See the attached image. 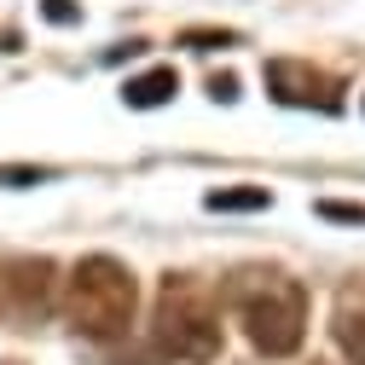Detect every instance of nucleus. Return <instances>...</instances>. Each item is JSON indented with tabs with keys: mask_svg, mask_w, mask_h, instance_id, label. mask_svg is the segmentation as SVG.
Returning a JSON list of instances; mask_svg holds the SVG:
<instances>
[{
	"mask_svg": "<svg viewBox=\"0 0 365 365\" xmlns=\"http://www.w3.org/2000/svg\"><path fill=\"white\" fill-rule=\"evenodd\" d=\"M133 307H140V279L133 267L116 255H81L64 279V319L70 331L87 342H116L133 325Z\"/></svg>",
	"mask_w": 365,
	"mask_h": 365,
	"instance_id": "f03ea898",
	"label": "nucleus"
},
{
	"mask_svg": "<svg viewBox=\"0 0 365 365\" xmlns=\"http://www.w3.org/2000/svg\"><path fill=\"white\" fill-rule=\"evenodd\" d=\"M226 302H232L244 336L255 342V354L284 359L302 348L307 336V290L290 279L284 267H238L226 279Z\"/></svg>",
	"mask_w": 365,
	"mask_h": 365,
	"instance_id": "f257e3e1",
	"label": "nucleus"
},
{
	"mask_svg": "<svg viewBox=\"0 0 365 365\" xmlns=\"http://www.w3.org/2000/svg\"><path fill=\"white\" fill-rule=\"evenodd\" d=\"M267 93L279 99V105H319V110H336V87L319 76L313 64H296V58L267 64Z\"/></svg>",
	"mask_w": 365,
	"mask_h": 365,
	"instance_id": "20e7f679",
	"label": "nucleus"
},
{
	"mask_svg": "<svg viewBox=\"0 0 365 365\" xmlns=\"http://www.w3.org/2000/svg\"><path fill=\"white\" fill-rule=\"evenodd\" d=\"M209 93H215L220 105H232V99H238V76H215V81H209Z\"/></svg>",
	"mask_w": 365,
	"mask_h": 365,
	"instance_id": "9d476101",
	"label": "nucleus"
},
{
	"mask_svg": "<svg viewBox=\"0 0 365 365\" xmlns=\"http://www.w3.org/2000/svg\"><path fill=\"white\" fill-rule=\"evenodd\" d=\"M331 331H336V348L348 354V365H365V284H348L336 296Z\"/></svg>",
	"mask_w": 365,
	"mask_h": 365,
	"instance_id": "423d86ee",
	"label": "nucleus"
},
{
	"mask_svg": "<svg viewBox=\"0 0 365 365\" xmlns=\"http://www.w3.org/2000/svg\"><path fill=\"white\" fill-rule=\"evenodd\" d=\"M6 290H12V307L24 319H41L53 307V261L47 255H18L6 261Z\"/></svg>",
	"mask_w": 365,
	"mask_h": 365,
	"instance_id": "39448f33",
	"label": "nucleus"
},
{
	"mask_svg": "<svg viewBox=\"0 0 365 365\" xmlns=\"http://www.w3.org/2000/svg\"><path fill=\"white\" fill-rule=\"evenodd\" d=\"M203 203H209V209H267L272 192H267V186H232V192H209Z\"/></svg>",
	"mask_w": 365,
	"mask_h": 365,
	"instance_id": "6e6552de",
	"label": "nucleus"
},
{
	"mask_svg": "<svg viewBox=\"0 0 365 365\" xmlns=\"http://www.w3.org/2000/svg\"><path fill=\"white\" fill-rule=\"evenodd\" d=\"M151 331H157V348L186 359V365H209L220 354V296L215 284L192 279V272H168L163 290H157V313H151Z\"/></svg>",
	"mask_w": 365,
	"mask_h": 365,
	"instance_id": "7ed1b4c3",
	"label": "nucleus"
},
{
	"mask_svg": "<svg viewBox=\"0 0 365 365\" xmlns=\"http://www.w3.org/2000/svg\"><path fill=\"white\" fill-rule=\"evenodd\" d=\"M47 18H53V24H70L76 6H70V0H47Z\"/></svg>",
	"mask_w": 365,
	"mask_h": 365,
	"instance_id": "9b49d317",
	"label": "nucleus"
},
{
	"mask_svg": "<svg viewBox=\"0 0 365 365\" xmlns=\"http://www.w3.org/2000/svg\"><path fill=\"white\" fill-rule=\"evenodd\" d=\"M325 220H348V226H365V203H319Z\"/></svg>",
	"mask_w": 365,
	"mask_h": 365,
	"instance_id": "1a4fd4ad",
	"label": "nucleus"
},
{
	"mask_svg": "<svg viewBox=\"0 0 365 365\" xmlns=\"http://www.w3.org/2000/svg\"><path fill=\"white\" fill-rule=\"evenodd\" d=\"M180 93V76L174 70H145V76H133L128 87H122V99L133 105V110H157V105H168Z\"/></svg>",
	"mask_w": 365,
	"mask_h": 365,
	"instance_id": "0eeeda50",
	"label": "nucleus"
}]
</instances>
